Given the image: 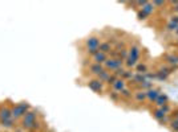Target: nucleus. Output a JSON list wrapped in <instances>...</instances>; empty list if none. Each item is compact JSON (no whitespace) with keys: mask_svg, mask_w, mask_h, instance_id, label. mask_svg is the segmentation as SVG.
I'll return each mask as SVG.
<instances>
[{"mask_svg":"<svg viewBox=\"0 0 178 132\" xmlns=\"http://www.w3.org/2000/svg\"><path fill=\"white\" fill-rule=\"evenodd\" d=\"M153 118H154L157 121H162L166 118V115L164 114V111H162L161 109H156L154 111H153Z\"/></svg>","mask_w":178,"mask_h":132,"instance_id":"nucleus-14","label":"nucleus"},{"mask_svg":"<svg viewBox=\"0 0 178 132\" xmlns=\"http://www.w3.org/2000/svg\"><path fill=\"white\" fill-rule=\"evenodd\" d=\"M100 52L102 53H105V54H108V53H110L112 52V45H110V42H106V41H104L100 44Z\"/></svg>","mask_w":178,"mask_h":132,"instance_id":"nucleus-15","label":"nucleus"},{"mask_svg":"<svg viewBox=\"0 0 178 132\" xmlns=\"http://www.w3.org/2000/svg\"><path fill=\"white\" fill-rule=\"evenodd\" d=\"M134 69H136V71H137V74H146V73H148V66H146V63L138 62L137 66L134 67Z\"/></svg>","mask_w":178,"mask_h":132,"instance_id":"nucleus-18","label":"nucleus"},{"mask_svg":"<svg viewBox=\"0 0 178 132\" xmlns=\"http://www.w3.org/2000/svg\"><path fill=\"white\" fill-rule=\"evenodd\" d=\"M125 63V61L122 60V58L117 57V58H108V60L105 61V63H104V69H105L106 71H116L117 69H120V67H122V65Z\"/></svg>","mask_w":178,"mask_h":132,"instance_id":"nucleus-2","label":"nucleus"},{"mask_svg":"<svg viewBox=\"0 0 178 132\" xmlns=\"http://www.w3.org/2000/svg\"><path fill=\"white\" fill-rule=\"evenodd\" d=\"M133 75H134V74H132V71H129V70H126L125 69V71H124V74H122V79L124 81H126V79H130L132 81V78H133Z\"/></svg>","mask_w":178,"mask_h":132,"instance_id":"nucleus-27","label":"nucleus"},{"mask_svg":"<svg viewBox=\"0 0 178 132\" xmlns=\"http://www.w3.org/2000/svg\"><path fill=\"white\" fill-rule=\"evenodd\" d=\"M174 119H176V120H178V110L174 112Z\"/></svg>","mask_w":178,"mask_h":132,"instance_id":"nucleus-35","label":"nucleus"},{"mask_svg":"<svg viewBox=\"0 0 178 132\" xmlns=\"http://www.w3.org/2000/svg\"><path fill=\"white\" fill-rule=\"evenodd\" d=\"M145 92H146V100L153 102V103H154L157 98L161 95V90L158 89V87H152L150 90H148V91H145Z\"/></svg>","mask_w":178,"mask_h":132,"instance_id":"nucleus-6","label":"nucleus"},{"mask_svg":"<svg viewBox=\"0 0 178 132\" xmlns=\"http://www.w3.org/2000/svg\"><path fill=\"white\" fill-rule=\"evenodd\" d=\"M140 62V60H137V58L132 57V56H128V58L125 60V66L128 67V69H132V67H136L137 63Z\"/></svg>","mask_w":178,"mask_h":132,"instance_id":"nucleus-13","label":"nucleus"},{"mask_svg":"<svg viewBox=\"0 0 178 132\" xmlns=\"http://www.w3.org/2000/svg\"><path fill=\"white\" fill-rule=\"evenodd\" d=\"M141 11L144 12V13L146 15V16H150V15H152L153 12H154V6H153V3H149V2H148L146 6L141 8Z\"/></svg>","mask_w":178,"mask_h":132,"instance_id":"nucleus-16","label":"nucleus"},{"mask_svg":"<svg viewBox=\"0 0 178 132\" xmlns=\"http://www.w3.org/2000/svg\"><path fill=\"white\" fill-rule=\"evenodd\" d=\"M153 6L156 7H162V6H165V2H153Z\"/></svg>","mask_w":178,"mask_h":132,"instance_id":"nucleus-32","label":"nucleus"},{"mask_svg":"<svg viewBox=\"0 0 178 132\" xmlns=\"http://www.w3.org/2000/svg\"><path fill=\"white\" fill-rule=\"evenodd\" d=\"M165 60L167 63H170V65H178V56H176V54H166Z\"/></svg>","mask_w":178,"mask_h":132,"instance_id":"nucleus-20","label":"nucleus"},{"mask_svg":"<svg viewBox=\"0 0 178 132\" xmlns=\"http://www.w3.org/2000/svg\"><path fill=\"white\" fill-rule=\"evenodd\" d=\"M169 127H170V130H171L173 132H178V120L171 119V120L169 121Z\"/></svg>","mask_w":178,"mask_h":132,"instance_id":"nucleus-24","label":"nucleus"},{"mask_svg":"<svg viewBox=\"0 0 178 132\" xmlns=\"http://www.w3.org/2000/svg\"><path fill=\"white\" fill-rule=\"evenodd\" d=\"M138 86H140V89H142V91H148V90H150L153 87V82L152 81H145L144 83H141Z\"/></svg>","mask_w":178,"mask_h":132,"instance_id":"nucleus-22","label":"nucleus"},{"mask_svg":"<svg viewBox=\"0 0 178 132\" xmlns=\"http://www.w3.org/2000/svg\"><path fill=\"white\" fill-rule=\"evenodd\" d=\"M176 35L178 36V28H177V31H176Z\"/></svg>","mask_w":178,"mask_h":132,"instance_id":"nucleus-36","label":"nucleus"},{"mask_svg":"<svg viewBox=\"0 0 178 132\" xmlns=\"http://www.w3.org/2000/svg\"><path fill=\"white\" fill-rule=\"evenodd\" d=\"M106 60H108V54H105V53H102V52H98L97 54L93 56V62H95V63H100V65H104Z\"/></svg>","mask_w":178,"mask_h":132,"instance_id":"nucleus-11","label":"nucleus"},{"mask_svg":"<svg viewBox=\"0 0 178 132\" xmlns=\"http://www.w3.org/2000/svg\"><path fill=\"white\" fill-rule=\"evenodd\" d=\"M112 87H113V90H115V91L121 92L124 89H126V81H124L122 78H117Z\"/></svg>","mask_w":178,"mask_h":132,"instance_id":"nucleus-9","label":"nucleus"},{"mask_svg":"<svg viewBox=\"0 0 178 132\" xmlns=\"http://www.w3.org/2000/svg\"><path fill=\"white\" fill-rule=\"evenodd\" d=\"M161 110L164 111V114H165V115H167V114H170L171 107L169 106V103H167V104H165V106H162V107H161Z\"/></svg>","mask_w":178,"mask_h":132,"instance_id":"nucleus-28","label":"nucleus"},{"mask_svg":"<svg viewBox=\"0 0 178 132\" xmlns=\"http://www.w3.org/2000/svg\"><path fill=\"white\" fill-rule=\"evenodd\" d=\"M167 103H169V98H167L166 94H162V92H161V95L158 96L157 99H156V102H154V104H156L157 109H161L162 106H165Z\"/></svg>","mask_w":178,"mask_h":132,"instance_id":"nucleus-10","label":"nucleus"},{"mask_svg":"<svg viewBox=\"0 0 178 132\" xmlns=\"http://www.w3.org/2000/svg\"><path fill=\"white\" fill-rule=\"evenodd\" d=\"M132 81L136 82L137 85H141V83H144V82L146 81V77H145V74H137V73H136V74L133 75Z\"/></svg>","mask_w":178,"mask_h":132,"instance_id":"nucleus-19","label":"nucleus"},{"mask_svg":"<svg viewBox=\"0 0 178 132\" xmlns=\"http://www.w3.org/2000/svg\"><path fill=\"white\" fill-rule=\"evenodd\" d=\"M120 96H122V98H125V99H129V98H132V91L128 89H124L121 92H120Z\"/></svg>","mask_w":178,"mask_h":132,"instance_id":"nucleus-25","label":"nucleus"},{"mask_svg":"<svg viewBox=\"0 0 178 132\" xmlns=\"http://www.w3.org/2000/svg\"><path fill=\"white\" fill-rule=\"evenodd\" d=\"M134 99L138 103H142V102L146 100V92L145 91H136L134 92Z\"/></svg>","mask_w":178,"mask_h":132,"instance_id":"nucleus-17","label":"nucleus"},{"mask_svg":"<svg viewBox=\"0 0 178 132\" xmlns=\"http://www.w3.org/2000/svg\"><path fill=\"white\" fill-rule=\"evenodd\" d=\"M171 9L174 12H178V2H171Z\"/></svg>","mask_w":178,"mask_h":132,"instance_id":"nucleus-31","label":"nucleus"},{"mask_svg":"<svg viewBox=\"0 0 178 132\" xmlns=\"http://www.w3.org/2000/svg\"><path fill=\"white\" fill-rule=\"evenodd\" d=\"M129 50V56L137 58V60H140V56H141V46L138 45V44H133V45L128 49Z\"/></svg>","mask_w":178,"mask_h":132,"instance_id":"nucleus-8","label":"nucleus"},{"mask_svg":"<svg viewBox=\"0 0 178 132\" xmlns=\"http://www.w3.org/2000/svg\"><path fill=\"white\" fill-rule=\"evenodd\" d=\"M118 96H120V92H117V91H112L109 94V98H110V99H113V100H117Z\"/></svg>","mask_w":178,"mask_h":132,"instance_id":"nucleus-29","label":"nucleus"},{"mask_svg":"<svg viewBox=\"0 0 178 132\" xmlns=\"http://www.w3.org/2000/svg\"><path fill=\"white\" fill-rule=\"evenodd\" d=\"M169 21H171V23H174V24H177V25H178V16H171Z\"/></svg>","mask_w":178,"mask_h":132,"instance_id":"nucleus-33","label":"nucleus"},{"mask_svg":"<svg viewBox=\"0 0 178 132\" xmlns=\"http://www.w3.org/2000/svg\"><path fill=\"white\" fill-rule=\"evenodd\" d=\"M116 79H117V77H116L115 74H110V77H109V79H108V82H106V83H108V85H112V86H113V83H115V82H116Z\"/></svg>","mask_w":178,"mask_h":132,"instance_id":"nucleus-30","label":"nucleus"},{"mask_svg":"<svg viewBox=\"0 0 178 132\" xmlns=\"http://www.w3.org/2000/svg\"><path fill=\"white\" fill-rule=\"evenodd\" d=\"M12 118V110L8 109V107H3L0 110V120H7Z\"/></svg>","mask_w":178,"mask_h":132,"instance_id":"nucleus-12","label":"nucleus"},{"mask_svg":"<svg viewBox=\"0 0 178 132\" xmlns=\"http://www.w3.org/2000/svg\"><path fill=\"white\" fill-rule=\"evenodd\" d=\"M89 70H91L92 74L96 75V77L100 75L102 71H105V69H104V65H100V63H95V62H93L92 65L89 66Z\"/></svg>","mask_w":178,"mask_h":132,"instance_id":"nucleus-7","label":"nucleus"},{"mask_svg":"<svg viewBox=\"0 0 178 132\" xmlns=\"http://www.w3.org/2000/svg\"><path fill=\"white\" fill-rule=\"evenodd\" d=\"M88 87L95 92H101L102 91V82H100L97 78H92L88 81Z\"/></svg>","mask_w":178,"mask_h":132,"instance_id":"nucleus-5","label":"nucleus"},{"mask_svg":"<svg viewBox=\"0 0 178 132\" xmlns=\"http://www.w3.org/2000/svg\"><path fill=\"white\" fill-rule=\"evenodd\" d=\"M100 38H98L97 36H91L87 38L85 41V45H87V50H89V49H98L100 48Z\"/></svg>","mask_w":178,"mask_h":132,"instance_id":"nucleus-4","label":"nucleus"},{"mask_svg":"<svg viewBox=\"0 0 178 132\" xmlns=\"http://www.w3.org/2000/svg\"><path fill=\"white\" fill-rule=\"evenodd\" d=\"M145 17H148V16H146V15H145L144 12H142V11H141L140 13H138V19H140V20H144Z\"/></svg>","mask_w":178,"mask_h":132,"instance_id":"nucleus-34","label":"nucleus"},{"mask_svg":"<svg viewBox=\"0 0 178 132\" xmlns=\"http://www.w3.org/2000/svg\"><path fill=\"white\" fill-rule=\"evenodd\" d=\"M177 28H178L177 24L171 23V21H169V23L166 24V31H169V32H176V31H177Z\"/></svg>","mask_w":178,"mask_h":132,"instance_id":"nucleus-26","label":"nucleus"},{"mask_svg":"<svg viewBox=\"0 0 178 132\" xmlns=\"http://www.w3.org/2000/svg\"><path fill=\"white\" fill-rule=\"evenodd\" d=\"M177 44H178V41H177Z\"/></svg>","mask_w":178,"mask_h":132,"instance_id":"nucleus-37","label":"nucleus"},{"mask_svg":"<svg viewBox=\"0 0 178 132\" xmlns=\"http://www.w3.org/2000/svg\"><path fill=\"white\" fill-rule=\"evenodd\" d=\"M15 124V119L11 118V119H7V120H2V126L4 128H12Z\"/></svg>","mask_w":178,"mask_h":132,"instance_id":"nucleus-23","label":"nucleus"},{"mask_svg":"<svg viewBox=\"0 0 178 132\" xmlns=\"http://www.w3.org/2000/svg\"><path fill=\"white\" fill-rule=\"evenodd\" d=\"M28 111H29V104L26 103V102H21V103H19L17 106H15L12 109V118L15 120L24 118V115H26Z\"/></svg>","mask_w":178,"mask_h":132,"instance_id":"nucleus-3","label":"nucleus"},{"mask_svg":"<svg viewBox=\"0 0 178 132\" xmlns=\"http://www.w3.org/2000/svg\"><path fill=\"white\" fill-rule=\"evenodd\" d=\"M36 116H37L36 112L29 110L27 114L24 115V118H23V127H24V128H27V130L37 128L39 123H37V120H36Z\"/></svg>","mask_w":178,"mask_h":132,"instance_id":"nucleus-1","label":"nucleus"},{"mask_svg":"<svg viewBox=\"0 0 178 132\" xmlns=\"http://www.w3.org/2000/svg\"><path fill=\"white\" fill-rule=\"evenodd\" d=\"M109 77H110V73L105 70V71H102L101 74L97 77V79L100 81V82H102V83H104V82H105V83H106V82H108V79H109Z\"/></svg>","mask_w":178,"mask_h":132,"instance_id":"nucleus-21","label":"nucleus"}]
</instances>
